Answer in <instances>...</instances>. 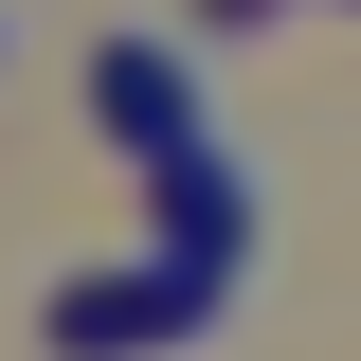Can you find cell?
I'll return each instance as SVG.
<instances>
[{
  "instance_id": "obj_3",
  "label": "cell",
  "mask_w": 361,
  "mask_h": 361,
  "mask_svg": "<svg viewBox=\"0 0 361 361\" xmlns=\"http://www.w3.org/2000/svg\"><path fill=\"white\" fill-rule=\"evenodd\" d=\"M163 180V253H199V271H253V163H235L217 127L180 145V163H145Z\"/></svg>"
},
{
  "instance_id": "obj_2",
  "label": "cell",
  "mask_w": 361,
  "mask_h": 361,
  "mask_svg": "<svg viewBox=\"0 0 361 361\" xmlns=\"http://www.w3.org/2000/svg\"><path fill=\"white\" fill-rule=\"evenodd\" d=\"M90 127L127 145V163H180V145H199V73H180V37H90Z\"/></svg>"
},
{
  "instance_id": "obj_1",
  "label": "cell",
  "mask_w": 361,
  "mask_h": 361,
  "mask_svg": "<svg viewBox=\"0 0 361 361\" xmlns=\"http://www.w3.org/2000/svg\"><path fill=\"white\" fill-rule=\"evenodd\" d=\"M217 307H235V271L145 253V271H73V289L37 307V343H54V361H163V343H199Z\"/></svg>"
}]
</instances>
